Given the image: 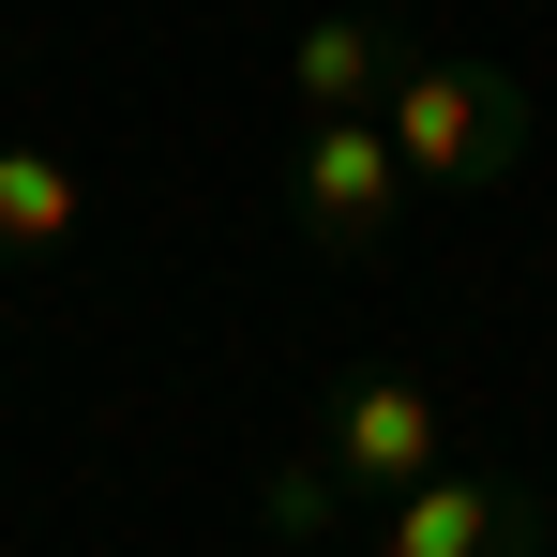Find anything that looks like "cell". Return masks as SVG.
Here are the masks:
<instances>
[{"instance_id": "6da1fadb", "label": "cell", "mask_w": 557, "mask_h": 557, "mask_svg": "<svg viewBox=\"0 0 557 557\" xmlns=\"http://www.w3.org/2000/svg\"><path fill=\"white\" fill-rule=\"evenodd\" d=\"M376 136H392L407 196H497L528 166L543 106H528L512 61H482V46H407V61L376 76Z\"/></svg>"}, {"instance_id": "7a4b0ae2", "label": "cell", "mask_w": 557, "mask_h": 557, "mask_svg": "<svg viewBox=\"0 0 557 557\" xmlns=\"http://www.w3.org/2000/svg\"><path fill=\"white\" fill-rule=\"evenodd\" d=\"M543 482H512V467H422V482H392L362 512V557H543Z\"/></svg>"}, {"instance_id": "3957f363", "label": "cell", "mask_w": 557, "mask_h": 557, "mask_svg": "<svg viewBox=\"0 0 557 557\" xmlns=\"http://www.w3.org/2000/svg\"><path fill=\"white\" fill-rule=\"evenodd\" d=\"M286 211H301V242H317L332 272H362L376 242H392V211H407V166H392L376 106H332V121H301V151H286Z\"/></svg>"}, {"instance_id": "277c9868", "label": "cell", "mask_w": 557, "mask_h": 557, "mask_svg": "<svg viewBox=\"0 0 557 557\" xmlns=\"http://www.w3.org/2000/svg\"><path fill=\"white\" fill-rule=\"evenodd\" d=\"M301 437L347 467V497L376 512L392 482H422V467L453 453V407H437L407 362H362V376H332V392H317V422H301Z\"/></svg>"}, {"instance_id": "5b68a950", "label": "cell", "mask_w": 557, "mask_h": 557, "mask_svg": "<svg viewBox=\"0 0 557 557\" xmlns=\"http://www.w3.org/2000/svg\"><path fill=\"white\" fill-rule=\"evenodd\" d=\"M76 226H91V182H76L61 151H30V136H15V151H0V272H46Z\"/></svg>"}, {"instance_id": "8992f818", "label": "cell", "mask_w": 557, "mask_h": 557, "mask_svg": "<svg viewBox=\"0 0 557 557\" xmlns=\"http://www.w3.org/2000/svg\"><path fill=\"white\" fill-rule=\"evenodd\" d=\"M376 76H392V30H376V15H301V46H286V106H301V121L376 106Z\"/></svg>"}, {"instance_id": "52a82bcc", "label": "cell", "mask_w": 557, "mask_h": 557, "mask_svg": "<svg viewBox=\"0 0 557 557\" xmlns=\"http://www.w3.org/2000/svg\"><path fill=\"white\" fill-rule=\"evenodd\" d=\"M257 528L301 557V543H332V528H362V497H347V467L301 437V453H272V482H257Z\"/></svg>"}]
</instances>
